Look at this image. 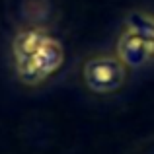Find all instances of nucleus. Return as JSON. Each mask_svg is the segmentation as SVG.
I'll list each match as a JSON object with an SVG mask.
<instances>
[{
  "mask_svg": "<svg viewBox=\"0 0 154 154\" xmlns=\"http://www.w3.org/2000/svg\"><path fill=\"white\" fill-rule=\"evenodd\" d=\"M63 60H64L63 45L59 39L49 35L35 55L23 60H16V74H18V80L22 84L37 86L63 66Z\"/></svg>",
  "mask_w": 154,
  "mask_h": 154,
  "instance_id": "nucleus-1",
  "label": "nucleus"
},
{
  "mask_svg": "<svg viewBox=\"0 0 154 154\" xmlns=\"http://www.w3.org/2000/svg\"><path fill=\"white\" fill-rule=\"evenodd\" d=\"M84 84L96 94H111L119 90L127 78V66L119 57L98 55L84 63Z\"/></svg>",
  "mask_w": 154,
  "mask_h": 154,
  "instance_id": "nucleus-2",
  "label": "nucleus"
},
{
  "mask_svg": "<svg viewBox=\"0 0 154 154\" xmlns=\"http://www.w3.org/2000/svg\"><path fill=\"white\" fill-rule=\"evenodd\" d=\"M117 57L125 63V66L139 68L144 66L152 59V51L146 39L133 27H127L117 39Z\"/></svg>",
  "mask_w": 154,
  "mask_h": 154,
  "instance_id": "nucleus-3",
  "label": "nucleus"
},
{
  "mask_svg": "<svg viewBox=\"0 0 154 154\" xmlns=\"http://www.w3.org/2000/svg\"><path fill=\"white\" fill-rule=\"evenodd\" d=\"M49 33L41 27H27L16 33L14 41H12V53H14V63L16 60L29 59L31 55L39 51V47L47 41Z\"/></svg>",
  "mask_w": 154,
  "mask_h": 154,
  "instance_id": "nucleus-4",
  "label": "nucleus"
},
{
  "mask_svg": "<svg viewBox=\"0 0 154 154\" xmlns=\"http://www.w3.org/2000/svg\"><path fill=\"white\" fill-rule=\"evenodd\" d=\"M127 26L137 29L146 39L148 47L152 51V57H154V14L144 12V10H135L127 16Z\"/></svg>",
  "mask_w": 154,
  "mask_h": 154,
  "instance_id": "nucleus-5",
  "label": "nucleus"
}]
</instances>
